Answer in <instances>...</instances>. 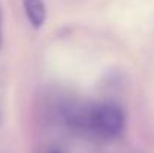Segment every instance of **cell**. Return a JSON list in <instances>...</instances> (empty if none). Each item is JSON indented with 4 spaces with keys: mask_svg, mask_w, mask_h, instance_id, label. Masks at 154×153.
<instances>
[{
    "mask_svg": "<svg viewBox=\"0 0 154 153\" xmlns=\"http://www.w3.org/2000/svg\"><path fill=\"white\" fill-rule=\"evenodd\" d=\"M76 126L88 129L103 138H115L124 131V113L115 104H100L72 113L69 117Z\"/></svg>",
    "mask_w": 154,
    "mask_h": 153,
    "instance_id": "1",
    "label": "cell"
},
{
    "mask_svg": "<svg viewBox=\"0 0 154 153\" xmlns=\"http://www.w3.org/2000/svg\"><path fill=\"white\" fill-rule=\"evenodd\" d=\"M29 23L35 29H41L47 20V8L42 0H23Z\"/></svg>",
    "mask_w": 154,
    "mask_h": 153,
    "instance_id": "2",
    "label": "cell"
},
{
    "mask_svg": "<svg viewBox=\"0 0 154 153\" xmlns=\"http://www.w3.org/2000/svg\"><path fill=\"white\" fill-rule=\"evenodd\" d=\"M2 39L3 36H2V11H0V48H2Z\"/></svg>",
    "mask_w": 154,
    "mask_h": 153,
    "instance_id": "3",
    "label": "cell"
},
{
    "mask_svg": "<svg viewBox=\"0 0 154 153\" xmlns=\"http://www.w3.org/2000/svg\"><path fill=\"white\" fill-rule=\"evenodd\" d=\"M54 153H58V152H54Z\"/></svg>",
    "mask_w": 154,
    "mask_h": 153,
    "instance_id": "4",
    "label": "cell"
}]
</instances>
